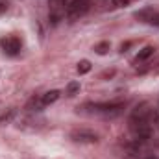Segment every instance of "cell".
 I'll list each match as a JSON object with an SVG mask.
<instances>
[{"mask_svg": "<svg viewBox=\"0 0 159 159\" xmlns=\"http://www.w3.org/2000/svg\"><path fill=\"white\" fill-rule=\"evenodd\" d=\"M2 48L7 56H17L22 48V43L19 37H6V39H2Z\"/></svg>", "mask_w": 159, "mask_h": 159, "instance_id": "4", "label": "cell"}, {"mask_svg": "<svg viewBox=\"0 0 159 159\" xmlns=\"http://www.w3.org/2000/svg\"><path fill=\"white\" fill-rule=\"evenodd\" d=\"M70 139L74 143H80V144H94V143H98V135L89 131V129H76V131H72Z\"/></svg>", "mask_w": 159, "mask_h": 159, "instance_id": "2", "label": "cell"}, {"mask_svg": "<svg viewBox=\"0 0 159 159\" xmlns=\"http://www.w3.org/2000/svg\"><path fill=\"white\" fill-rule=\"evenodd\" d=\"M65 6H67V0H48L50 11H56V9H63L65 11Z\"/></svg>", "mask_w": 159, "mask_h": 159, "instance_id": "10", "label": "cell"}, {"mask_svg": "<svg viewBox=\"0 0 159 159\" xmlns=\"http://www.w3.org/2000/svg\"><path fill=\"white\" fill-rule=\"evenodd\" d=\"M59 98V91H48V93H44V94H41V100H43V106L46 107V106H50V104H54L56 100Z\"/></svg>", "mask_w": 159, "mask_h": 159, "instance_id": "5", "label": "cell"}, {"mask_svg": "<svg viewBox=\"0 0 159 159\" xmlns=\"http://www.w3.org/2000/svg\"><path fill=\"white\" fill-rule=\"evenodd\" d=\"M154 13H156V11H154L152 7H144V9H141V11H137V13H135V17H137L139 20H144V22H150V19L154 17Z\"/></svg>", "mask_w": 159, "mask_h": 159, "instance_id": "6", "label": "cell"}, {"mask_svg": "<svg viewBox=\"0 0 159 159\" xmlns=\"http://www.w3.org/2000/svg\"><path fill=\"white\" fill-rule=\"evenodd\" d=\"M15 117V109H7V111H2L0 113V126L2 124H9Z\"/></svg>", "mask_w": 159, "mask_h": 159, "instance_id": "9", "label": "cell"}, {"mask_svg": "<svg viewBox=\"0 0 159 159\" xmlns=\"http://www.w3.org/2000/svg\"><path fill=\"white\" fill-rule=\"evenodd\" d=\"M7 9V2H0V13H4Z\"/></svg>", "mask_w": 159, "mask_h": 159, "instance_id": "15", "label": "cell"}, {"mask_svg": "<svg viewBox=\"0 0 159 159\" xmlns=\"http://www.w3.org/2000/svg\"><path fill=\"white\" fill-rule=\"evenodd\" d=\"M91 70V63L87 61V59H83V61H80L78 63V72L80 74H87Z\"/></svg>", "mask_w": 159, "mask_h": 159, "instance_id": "13", "label": "cell"}, {"mask_svg": "<svg viewBox=\"0 0 159 159\" xmlns=\"http://www.w3.org/2000/svg\"><path fill=\"white\" fill-rule=\"evenodd\" d=\"M144 159H159L157 156H148V157H144Z\"/></svg>", "mask_w": 159, "mask_h": 159, "instance_id": "16", "label": "cell"}, {"mask_svg": "<svg viewBox=\"0 0 159 159\" xmlns=\"http://www.w3.org/2000/svg\"><path fill=\"white\" fill-rule=\"evenodd\" d=\"M89 9V0H67V6H65V17L74 22L78 20L80 17H83Z\"/></svg>", "mask_w": 159, "mask_h": 159, "instance_id": "1", "label": "cell"}, {"mask_svg": "<svg viewBox=\"0 0 159 159\" xmlns=\"http://www.w3.org/2000/svg\"><path fill=\"white\" fill-rule=\"evenodd\" d=\"M150 24H154V26L159 28V13H154V17L150 19Z\"/></svg>", "mask_w": 159, "mask_h": 159, "instance_id": "14", "label": "cell"}, {"mask_svg": "<svg viewBox=\"0 0 159 159\" xmlns=\"http://www.w3.org/2000/svg\"><path fill=\"white\" fill-rule=\"evenodd\" d=\"M80 93V81H69L67 83V94L69 96H74Z\"/></svg>", "mask_w": 159, "mask_h": 159, "instance_id": "11", "label": "cell"}, {"mask_svg": "<svg viewBox=\"0 0 159 159\" xmlns=\"http://www.w3.org/2000/svg\"><path fill=\"white\" fill-rule=\"evenodd\" d=\"M43 107H44V106H43V100H41V96H37V98L34 96V98H32V100L26 104V109H28V111H41Z\"/></svg>", "mask_w": 159, "mask_h": 159, "instance_id": "7", "label": "cell"}, {"mask_svg": "<svg viewBox=\"0 0 159 159\" xmlns=\"http://www.w3.org/2000/svg\"><path fill=\"white\" fill-rule=\"evenodd\" d=\"M94 52H96V54H100V56L107 54V52H109V43H107V41H102V43H98V44L94 46Z\"/></svg>", "mask_w": 159, "mask_h": 159, "instance_id": "12", "label": "cell"}, {"mask_svg": "<svg viewBox=\"0 0 159 159\" xmlns=\"http://www.w3.org/2000/svg\"><path fill=\"white\" fill-rule=\"evenodd\" d=\"M152 117V111H150V106L148 104H139L133 111H131V117H129V124H137V122H144V120H150Z\"/></svg>", "mask_w": 159, "mask_h": 159, "instance_id": "3", "label": "cell"}, {"mask_svg": "<svg viewBox=\"0 0 159 159\" xmlns=\"http://www.w3.org/2000/svg\"><path fill=\"white\" fill-rule=\"evenodd\" d=\"M154 50H156L154 46H144V48L137 54V59H135V61H146L150 56H154Z\"/></svg>", "mask_w": 159, "mask_h": 159, "instance_id": "8", "label": "cell"}]
</instances>
